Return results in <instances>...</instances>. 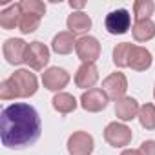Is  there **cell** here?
I'll list each match as a JSON object with an SVG mask.
<instances>
[{"mask_svg":"<svg viewBox=\"0 0 155 155\" xmlns=\"http://www.w3.org/2000/svg\"><path fill=\"white\" fill-rule=\"evenodd\" d=\"M42 122L37 110L26 102H15L0 113V139L6 148L22 150L40 137Z\"/></svg>","mask_w":155,"mask_h":155,"instance_id":"1","label":"cell"},{"mask_svg":"<svg viewBox=\"0 0 155 155\" xmlns=\"http://www.w3.org/2000/svg\"><path fill=\"white\" fill-rule=\"evenodd\" d=\"M9 79L15 84L18 99H29L38 91V81L35 73H31L29 69H17L15 73H11Z\"/></svg>","mask_w":155,"mask_h":155,"instance_id":"2","label":"cell"},{"mask_svg":"<svg viewBox=\"0 0 155 155\" xmlns=\"http://www.w3.org/2000/svg\"><path fill=\"white\" fill-rule=\"evenodd\" d=\"M131 139H133V131L124 122L115 120L104 128V140L113 148H124L131 142Z\"/></svg>","mask_w":155,"mask_h":155,"instance_id":"3","label":"cell"},{"mask_svg":"<svg viewBox=\"0 0 155 155\" xmlns=\"http://www.w3.org/2000/svg\"><path fill=\"white\" fill-rule=\"evenodd\" d=\"M104 28L110 35H124L131 28V15L128 9H115L106 15Z\"/></svg>","mask_w":155,"mask_h":155,"instance_id":"4","label":"cell"},{"mask_svg":"<svg viewBox=\"0 0 155 155\" xmlns=\"http://www.w3.org/2000/svg\"><path fill=\"white\" fill-rule=\"evenodd\" d=\"M75 51H77V57L82 60V64H88V62L95 64V60H99L101 57V42L91 35L81 37L77 40Z\"/></svg>","mask_w":155,"mask_h":155,"instance_id":"5","label":"cell"},{"mask_svg":"<svg viewBox=\"0 0 155 155\" xmlns=\"http://www.w3.org/2000/svg\"><path fill=\"white\" fill-rule=\"evenodd\" d=\"M95 150V140L88 131H73L68 139L69 155H91Z\"/></svg>","mask_w":155,"mask_h":155,"instance_id":"6","label":"cell"},{"mask_svg":"<svg viewBox=\"0 0 155 155\" xmlns=\"http://www.w3.org/2000/svg\"><path fill=\"white\" fill-rule=\"evenodd\" d=\"M108 102H110V97L102 88H91V90L84 91L81 97L82 110H86L90 113H99V111L106 110Z\"/></svg>","mask_w":155,"mask_h":155,"instance_id":"7","label":"cell"},{"mask_svg":"<svg viewBox=\"0 0 155 155\" xmlns=\"http://www.w3.org/2000/svg\"><path fill=\"white\" fill-rule=\"evenodd\" d=\"M69 79H71L69 73L64 68H58V66L48 68L42 73V84H44V88L49 90V91H57V93H60L68 86Z\"/></svg>","mask_w":155,"mask_h":155,"instance_id":"8","label":"cell"},{"mask_svg":"<svg viewBox=\"0 0 155 155\" xmlns=\"http://www.w3.org/2000/svg\"><path fill=\"white\" fill-rule=\"evenodd\" d=\"M49 62V48L38 40L28 44V53H26V64L31 69H44Z\"/></svg>","mask_w":155,"mask_h":155,"instance_id":"9","label":"cell"},{"mask_svg":"<svg viewBox=\"0 0 155 155\" xmlns=\"http://www.w3.org/2000/svg\"><path fill=\"white\" fill-rule=\"evenodd\" d=\"M102 90L115 102L119 99L126 97V90H128V79H126V75L120 73V71H115V73L108 75L106 79H104V82H102Z\"/></svg>","mask_w":155,"mask_h":155,"instance_id":"10","label":"cell"},{"mask_svg":"<svg viewBox=\"0 0 155 155\" xmlns=\"http://www.w3.org/2000/svg\"><path fill=\"white\" fill-rule=\"evenodd\" d=\"M2 53H4V58L11 66H18L22 62H26L28 42H24L22 38H8L2 46Z\"/></svg>","mask_w":155,"mask_h":155,"instance_id":"11","label":"cell"},{"mask_svg":"<svg viewBox=\"0 0 155 155\" xmlns=\"http://www.w3.org/2000/svg\"><path fill=\"white\" fill-rule=\"evenodd\" d=\"M99 81V69L95 64L88 62V64H81V68L77 69L75 73V84L77 88H81V90H91Z\"/></svg>","mask_w":155,"mask_h":155,"instance_id":"12","label":"cell"},{"mask_svg":"<svg viewBox=\"0 0 155 155\" xmlns=\"http://www.w3.org/2000/svg\"><path fill=\"white\" fill-rule=\"evenodd\" d=\"M66 26H68V31L71 35H82V37H86V33L91 29V18L84 11H73L68 17Z\"/></svg>","mask_w":155,"mask_h":155,"instance_id":"13","label":"cell"},{"mask_svg":"<svg viewBox=\"0 0 155 155\" xmlns=\"http://www.w3.org/2000/svg\"><path fill=\"white\" fill-rule=\"evenodd\" d=\"M139 110H140V106L133 97H122L115 102V115H117V119H120L124 122L137 119Z\"/></svg>","mask_w":155,"mask_h":155,"instance_id":"14","label":"cell"},{"mask_svg":"<svg viewBox=\"0 0 155 155\" xmlns=\"http://www.w3.org/2000/svg\"><path fill=\"white\" fill-rule=\"evenodd\" d=\"M77 46V40H75V35H71L69 31H60L53 37L51 40V49L57 53V55H69Z\"/></svg>","mask_w":155,"mask_h":155,"instance_id":"15","label":"cell"},{"mask_svg":"<svg viewBox=\"0 0 155 155\" xmlns=\"http://www.w3.org/2000/svg\"><path fill=\"white\" fill-rule=\"evenodd\" d=\"M20 17H22V11H20V4H11L8 8H4L0 11V28L9 31V29H15L18 28L20 24Z\"/></svg>","mask_w":155,"mask_h":155,"instance_id":"16","label":"cell"},{"mask_svg":"<svg viewBox=\"0 0 155 155\" xmlns=\"http://www.w3.org/2000/svg\"><path fill=\"white\" fill-rule=\"evenodd\" d=\"M153 58H151V53L142 48V46H133L131 49V55H130V68L135 69V71H146L150 66H151Z\"/></svg>","mask_w":155,"mask_h":155,"instance_id":"17","label":"cell"},{"mask_svg":"<svg viewBox=\"0 0 155 155\" xmlns=\"http://www.w3.org/2000/svg\"><path fill=\"white\" fill-rule=\"evenodd\" d=\"M131 35L137 42H148L155 37V22L151 18L148 20H137L131 26Z\"/></svg>","mask_w":155,"mask_h":155,"instance_id":"18","label":"cell"},{"mask_svg":"<svg viewBox=\"0 0 155 155\" xmlns=\"http://www.w3.org/2000/svg\"><path fill=\"white\" fill-rule=\"evenodd\" d=\"M51 104H53V110H55V111H58V113H62V115H68V113L75 111V110H77V106H79L77 99H75L71 93H66V91L57 93V95L53 97Z\"/></svg>","mask_w":155,"mask_h":155,"instance_id":"19","label":"cell"},{"mask_svg":"<svg viewBox=\"0 0 155 155\" xmlns=\"http://www.w3.org/2000/svg\"><path fill=\"white\" fill-rule=\"evenodd\" d=\"M133 44L120 42L113 48V64L117 68H130V55H131Z\"/></svg>","mask_w":155,"mask_h":155,"instance_id":"20","label":"cell"},{"mask_svg":"<svg viewBox=\"0 0 155 155\" xmlns=\"http://www.w3.org/2000/svg\"><path fill=\"white\" fill-rule=\"evenodd\" d=\"M155 11V2L153 0H135L133 2V17L137 20H148Z\"/></svg>","mask_w":155,"mask_h":155,"instance_id":"21","label":"cell"},{"mask_svg":"<svg viewBox=\"0 0 155 155\" xmlns=\"http://www.w3.org/2000/svg\"><path fill=\"white\" fill-rule=\"evenodd\" d=\"M139 122L144 130H155V104H142L139 110Z\"/></svg>","mask_w":155,"mask_h":155,"instance_id":"22","label":"cell"},{"mask_svg":"<svg viewBox=\"0 0 155 155\" xmlns=\"http://www.w3.org/2000/svg\"><path fill=\"white\" fill-rule=\"evenodd\" d=\"M40 18H42V17L31 15V13H22V17H20V24H18L20 33H24V35L35 33V31L38 29V26H40Z\"/></svg>","mask_w":155,"mask_h":155,"instance_id":"23","label":"cell"},{"mask_svg":"<svg viewBox=\"0 0 155 155\" xmlns=\"http://www.w3.org/2000/svg\"><path fill=\"white\" fill-rule=\"evenodd\" d=\"M20 4V11L22 13H31L37 17H44L46 15V4L40 0H22Z\"/></svg>","mask_w":155,"mask_h":155,"instance_id":"24","label":"cell"},{"mask_svg":"<svg viewBox=\"0 0 155 155\" xmlns=\"http://www.w3.org/2000/svg\"><path fill=\"white\" fill-rule=\"evenodd\" d=\"M0 99H2V101L18 99V97H17L15 84L11 82V79H6V81H2V84H0Z\"/></svg>","mask_w":155,"mask_h":155,"instance_id":"25","label":"cell"},{"mask_svg":"<svg viewBox=\"0 0 155 155\" xmlns=\"http://www.w3.org/2000/svg\"><path fill=\"white\" fill-rule=\"evenodd\" d=\"M142 155H155V140H144L139 148Z\"/></svg>","mask_w":155,"mask_h":155,"instance_id":"26","label":"cell"},{"mask_svg":"<svg viewBox=\"0 0 155 155\" xmlns=\"http://www.w3.org/2000/svg\"><path fill=\"white\" fill-rule=\"evenodd\" d=\"M69 8L71 9H84L86 2H84V0H69Z\"/></svg>","mask_w":155,"mask_h":155,"instance_id":"27","label":"cell"},{"mask_svg":"<svg viewBox=\"0 0 155 155\" xmlns=\"http://www.w3.org/2000/svg\"><path fill=\"white\" fill-rule=\"evenodd\" d=\"M120 155H142L139 150H131V148H126V150H122V153Z\"/></svg>","mask_w":155,"mask_h":155,"instance_id":"28","label":"cell"},{"mask_svg":"<svg viewBox=\"0 0 155 155\" xmlns=\"http://www.w3.org/2000/svg\"><path fill=\"white\" fill-rule=\"evenodd\" d=\"M153 99H155V86H153Z\"/></svg>","mask_w":155,"mask_h":155,"instance_id":"29","label":"cell"}]
</instances>
